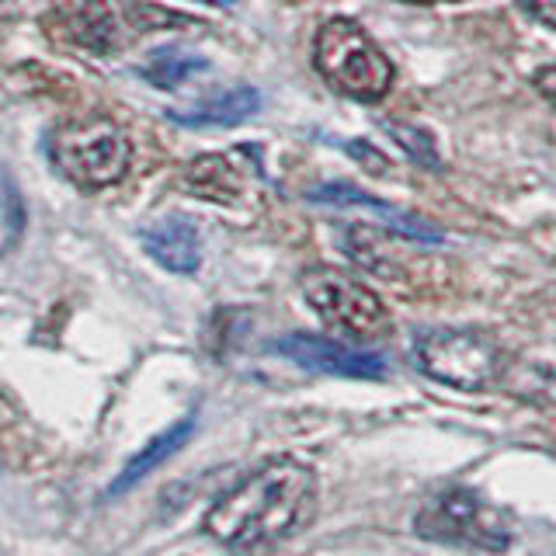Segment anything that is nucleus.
Segmentation results:
<instances>
[{"instance_id": "19", "label": "nucleus", "mask_w": 556, "mask_h": 556, "mask_svg": "<svg viewBox=\"0 0 556 556\" xmlns=\"http://www.w3.org/2000/svg\"><path fill=\"white\" fill-rule=\"evenodd\" d=\"M532 84H535V91L543 94V98L553 104V109H556V63H553V66H543V70H535Z\"/></svg>"}, {"instance_id": "12", "label": "nucleus", "mask_w": 556, "mask_h": 556, "mask_svg": "<svg viewBox=\"0 0 556 556\" xmlns=\"http://www.w3.org/2000/svg\"><path fill=\"white\" fill-rule=\"evenodd\" d=\"M257 109H261V94L254 87H233V91H223L216 98L191 104V109L167 112V115L188 129H226V126H237L243 118H251Z\"/></svg>"}, {"instance_id": "15", "label": "nucleus", "mask_w": 556, "mask_h": 556, "mask_svg": "<svg viewBox=\"0 0 556 556\" xmlns=\"http://www.w3.org/2000/svg\"><path fill=\"white\" fill-rule=\"evenodd\" d=\"M382 129H387L396 139V147L404 150L414 164H421L428 170H442V161H439V150H434L431 132L417 129V126H407V122H390V118L382 122Z\"/></svg>"}, {"instance_id": "8", "label": "nucleus", "mask_w": 556, "mask_h": 556, "mask_svg": "<svg viewBox=\"0 0 556 556\" xmlns=\"http://www.w3.org/2000/svg\"><path fill=\"white\" fill-rule=\"evenodd\" d=\"M275 355H282L309 372L344 376V379H382L387 376V358L376 352H358L341 341L317 338V334H286L271 344Z\"/></svg>"}, {"instance_id": "17", "label": "nucleus", "mask_w": 556, "mask_h": 556, "mask_svg": "<svg viewBox=\"0 0 556 556\" xmlns=\"http://www.w3.org/2000/svg\"><path fill=\"white\" fill-rule=\"evenodd\" d=\"M344 153L348 156H355V161H362L369 170H387L390 164H387V156L382 153H376L365 139H352V143H344Z\"/></svg>"}, {"instance_id": "4", "label": "nucleus", "mask_w": 556, "mask_h": 556, "mask_svg": "<svg viewBox=\"0 0 556 556\" xmlns=\"http://www.w3.org/2000/svg\"><path fill=\"white\" fill-rule=\"evenodd\" d=\"M414 362L434 382L480 393L504 376V348L480 327H428L414 338Z\"/></svg>"}, {"instance_id": "13", "label": "nucleus", "mask_w": 556, "mask_h": 556, "mask_svg": "<svg viewBox=\"0 0 556 556\" xmlns=\"http://www.w3.org/2000/svg\"><path fill=\"white\" fill-rule=\"evenodd\" d=\"M185 191H191V195H199L205 202L237 205L240 195H243L240 167L226 153L199 156V161H191L188 170H185Z\"/></svg>"}, {"instance_id": "2", "label": "nucleus", "mask_w": 556, "mask_h": 556, "mask_svg": "<svg viewBox=\"0 0 556 556\" xmlns=\"http://www.w3.org/2000/svg\"><path fill=\"white\" fill-rule=\"evenodd\" d=\"M174 22L178 17L139 4V0H52V11L42 25L66 46L112 56L122 46L136 42L147 28Z\"/></svg>"}, {"instance_id": "5", "label": "nucleus", "mask_w": 556, "mask_h": 556, "mask_svg": "<svg viewBox=\"0 0 556 556\" xmlns=\"http://www.w3.org/2000/svg\"><path fill=\"white\" fill-rule=\"evenodd\" d=\"M313 63L338 94L355 101H379L393 87V63L382 56V49L365 35V28L348 17H330L320 25L317 42H313Z\"/></svg>"}, {"instance_id": "7", "label": "nucleus", "mask_w": 556, "mask_h": 556, "mask_svg": "<svg viewBox=\"0 0 556 556\" xmlns=\"http://www.w3.org/2000/svg\"><path fill=\"white\" fill-rule=\"evenodd\" d=\"M300 289L313 313L344 338L372 341L390 330V313L379 295L341 268H309L300 278Z\"/></svg>"}, {"instance_id": "22", "label": "nucleus", "mask_w": 556, "mask_h": 556, "mask_svg": "<svg viewBox=\"0 0 556 556\" xmlns=\"http://www.w3.org/2000/svg\"><path fill=\"white\" fill-rule=\"evenodd\" d=\"M4 4H8V0H0V8H4Z\"/></svg>"}, {"instance_id": "1", "label": "nucleus", "mask_w": 556, "mask_h": 556, "mask_svg": "<svg viewBox=\"0 0 556 556\" xmlns=\"http://www.w3.org/2000/svg\"><path fill=\"white\" fill-rule=\"evenodd\" d=\"M317 511V477L295 459H271L205 511V532L240 556L268 553L303 532Z\"/></svg>"}, {"instance_id": "9", "label": "nucleus", "mask_w": 556, "mask_h": 556, "mask_svg": "<svg viewBox=\"0 0 556 556\" xmlns=\"http://www.w3.org/2000/svg\"><path fill=\"white\" fill-rule=\"evenodd\" d=\"M309 202L317 205H362V208H372V213H379L382 219L390 223V230L407 237V240H421V243H442V230L439 226L425 223L421 216H410V213H400V208H393L390 202H382L376 195H369V191H362L355 185L348 181H330V185H320V188H309L306 191Z\"/></svg>"}, {"instance_id": "11", "label": "nucleus", "mask_w": 556, "mask_h": 556, "mask_svg": "<svg viewBox=\"0 0 556 556\" xmlns=\"http://www.w3.org/2000/svg\"><path fill=\"white\" fill-rule=\"evenodd\" d=\"M191 431H195V414H188V417H181V421H174L170 428H164L161 434H153V439L126 463V469L115 477V483L109 486V497H122L126 491H132L139 480H147L156 466H164L174 452L185 448V442L191 439Z\"/></svg>"}, {"instance_id": "3", "label": "nucleus", "mask_w": 556, "mask_h": 556, "mask_svg": "<svg viewBox=\"0 0 556 556\" xmlns=\"http://www.w3.org/2000/svg\"><path fill=\"white\" fill-rule=\"evenodd\" d=\"M414 532L431 543L504 553L515 539L511 518L473 486H442L414 515Z\"/></svg>"}, {"instance_id": "16", "label": "nucleus", "mask_w": 556, "mask_h": 556, "mask_svg": "<svg viewBox=\"0 0 556 556\" xmlns=\"http://www.w3.org/2000/svg\"><path fill=\"white\" fill-rule=\"evenodd\" d=\"M0 208H4V219H8V233L17 237L25 226V208H22V195L11 181V174L0 167Z\"/></svg>"}, {"instance_id": "10", "label": "nucleus", "mask_w": 556, "mask_h": 556, "mask_svg": "<svg viewBox=\"0 0 556 556\" xmlns=\"http://www.w3.org/2000/svg\"><path fill=\"white\" fill-rule=\"evenodd\" d=\"M143 251L156 261L161 268L174 275H191L202 265V243L199 230L181 216H167L150 230H143Z\"/></svg>"}, {"instance_id": "18", "label": "nucleus", "mask_w": 556, "mask_h": 556, "mask_svg": "<svg viewBox=\"0 0 556 556\" xmlns=\"http://www.w3.org/2000/svg\"><path fill=\"white\" fill-rule=\"evenodd\" d=\"M518 4L526 8L535 17V22L556 28V0H518Z\"/></svg>"}, {"instance_id": "20", "label": "nucleus", "mask_w": 556, "mask_h": 556, "mask_svg": "<svg viewBox=\"0 0 556 556\" xmlns=\"http://www.w3.org/2000/svg\"><path fill=\"white\" fill-rule=\"evenodd\" d=\"M199 4H213V8H230L233 0H199Z\"/></svg>"}, {"instance_id": "14", "label": "nucleus", "mask_w": 556, "mask_h": 556, "mask_svg": "<svg viewBox=\"0 0 556 556\" xmlns=\"http://www.w3.org/2000/svg\"><path fill=\"white\" fill-rule=\"evenodd\" d=\"M208 70L205 56H195V52H185V49H161L139 66L147 84L161 87V91H178V87L191 77H199Z\"/></svg>"}, {"instance_id": "21", "label": "nucleus", "mask_w": 556, "mask_h": 556, "mask_svg": "<svg viewBox=\"0 0 556 556\" xmlns=\"http://www.w3.org/2000/svg\"><path fill=\"white\" fill-rule=\"evenodd\" d=\"M410 4H434V0H410Z\"/></svg>"}, {"instance_id": "6", "label": "nucleus", "mask_w": 556, "mask_h": 556, "mask_svg": "<svg viewBox=\"0 0 556 556\" xmlns=\"http://www.w3.org/2000/svg\"><path fill=\"white\" fill-rule=\"evenodd\" d=\"M49 156L56 170L77 188L98 191L122 181V174L129 170L132 150L129 139L112 118H74L63 122L60 129L49 136Z\"/></svg>"}]
</instances>
